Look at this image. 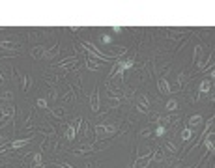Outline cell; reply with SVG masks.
I'll return each instance as SVG.
<instances>
[{
    "label": "cell",
    "instance_id": "cell-1",
    "mask_svg": "<svg viewBox=\"0 0 215 168\" xmlns=\"http://www.w3.org/2000/svg\"><path fill=\"white\" fill-rule=\"evenodd\" d=\"M193 58H195V64H197L198 69H202V67L210 62V56H204V49H202L200 45L195 47V54H193Z\"/></svg>",
    "mask_w": 215,
    "mask_h": 168
},
{
    "label": "cell",
    "instance_id": "cell-2",
    "mask_svg": "<svg viewBox=\"0 0 215 168\" xmlns=\"http://www.w3.org/2000/svg\"><path fill=\"white\" fill-rule=\"evenodd\" d=\"M133 65H135V60H133V58L124 60V62H118V64H114V67H112V71H110V77H114L116 73H118V75H124V71L129 69V67H133Z\"/></svg>",
    "mask_w": 215,
    "mask_h": 168
},
{
    "label": "cell",
    "instance_id": "cell-3",
    "mask_svg": "<svg viewBox=\"0 0 215 168\" xmlns=\"http://www.w3.org/2000/svg\"><path fill=\"white\" fill-rule=\"evenodd\" d=\"M154 153H148V155H142V157H139L135 163H133V166L131 168H148L150 166V163L154 161V157H152Z\"/></svg>",
    "mask_w": 215,
    "mask_h": 168
},
{
    "label": "cell",
    "instance_id": "cell-4",
    "mask_svg": "<svg viewBox=\"0 0 215 168\" xmlns=\"http://www.w3.org/2000/svg\"><path fill=\"white\" fill-rule=\"evenodd\" d=\"M118 131V127L116 125H103V123H97L95 125V135H99V133H105V135H114Z\"/></svg>",
    "mask_w": 215,
    "mask_h": 168
},
{
    "label": "cell",
    "instance_id": "cell-5",
    "mask_svg": "<svg viewBox=\"0 0 215 168\" xmlns=\"http://www.w3.org/2000/svg\"><path fill=\"white\" fill-rule=\"evenodd\" d=\"M137 108L140 110V112H146L148 108H150V99H148V95H139V99H137Z\"/></svg>",
    "mask_w": 215,
    "mask_h": 168
},
{
    "label": "cell",
    "instance_id": "cell-6",
    "mask_svg": "<svg viewBox=\"0 0 215 168\" xmlns=\"http://www.w3.org/2000/svg\"><path fill=\"white\" fill-rule=\"evenodd\" d=\"M13 114H15V108H13V107H6V108H2L0 127H2V125H6V122H7V120H11V118H13Z\"/></svg>",
    "mask_w": 215,
    "mask_h": 168
},
{
    "label": "cell",
    "instance_id": "cell-7",
    "mask_svg": "<svg viewBox=\"0 0 215 168\" xmlns=\"http://www.w3.org/2000/svg\"><path fill=\"white\" fill-rule=\"evenodd\" d=\"M90 108H92V112H97L99 110V94H97V88L92 92V95H90Z\"/></svg>",
    "mask_w": 215,
    "mask_h": 168
},
{
    "label": "cell",
    "instance_id": "cell-8",
    "mask_svg": "<svg viewBox=\"0 0 215 168\" xmlns=\"http://www.w3.org/2000/svg\"><path fill=\"white\" fill-rule=\"evenodd\" d=\"M30 140H32V138H19V140H13V142H11L9 146H6L4 150H19V148H22V146H26ZM4 150H2V151H4Z\"/></svg>",
    "mask_w": 215,
    "mask_h": 168
},
{
    "label": "cell",
    "instance_id": "cell-9",
    "mask_svg": "<svg viewBox=\"0 0 215 168\" xmlns=\"http://www.w3.org/2000/svg\"><path fill=\"white\" fill-rule=\"evenodd\" d=\"M157 88H159V92H161V94H165V95L172 94V90H170V84H169V80H167V79H159V82H157Z\"/></svg>",
    "mask_w": 215,
    "mask_h": 168
},
{
    "label": "cell",
    "instance_id": "cell-10",
    "mask_svg": "<svg viewBox=\"0 0 215 168\" xmlns=\"http://www.w3.org/2000/svg\"><path fill=\"white\" fill-rule=\"evenodd\" d=\"M202 142H204V146H206V150H208V153H213V151H215L213 135H212V137H204V138H202Z\"/></svg>",
    "mask_w": 215,
    "mask_h": 168
},
{
    "label": "cell",
    "instance_id": "cell-11",
    "mask_svg": "<svg viewBox=\"0 0 215 168\" xmlns=\"http://www.w3.org/2000/svg\"><path fill=\"white\" fill-rule=\"evenodd\" d=\"M200 123H202V116L200 114H195V116L189 118V129H197Z\"/></svg>",
    "mask_w": 215,
    "mask_h": 168
},
{
    "label": "cell",
    "instance_id": "cell-12",
    "mask_svg": "<svg viewBox=\"0 0 215 168\" xmlns=\"http://www.w3.org/2000/svg\"><path fill=\"white\" fill-rule=\"evenodd\" d=\"M30 54H32L36 60H39V58H43V56H45V47H34V49L30 50Z\"/></svg>",
    "mask_w": 215,
    "mask_h": 168
},
{
    "label": "cell",
    "instance_id": "cell-13",
    "mask_svg": "<svg viewBox=\"0 0 215 168\" xmlns=\"http://www.w3.org/2000/svg\"><path fill=\"white\" fill-rule=\"evenodd\" d=\"M75 135H77V129H75L73 123H69V127L66 129V138L67 140H75Z\"/></svg>",
    "mask_w": 215,
    "mask_h": 168
},
{
    "label": "cell",
    "instance_id": "cell-14",
    "mask_svg": "<svg viewBox=\"0 0 215 168\" xmlns=\"http://www.w3.org/2000/svg\"><path fill=\"white\" fill-rule=\"evenodd\" d=\"M0 49H6V50H15V49H17V43H15V41H0Z\"/></svg>",
    "mask_w": 215,
    "mask_h": 168
},
{
    "label": "cell",
    "instance_id": "cell-15",
    "mask_svg": "<svg viewBox=\"0 0 215 168\" xmlns=\"http://www.w3.org/2000/svg\"><path fill=\"white\" fill-rule=\"evenodd\" d=\"M198 90H200V94H206V92H210L212 90V80H202L200 82V86H198Z\"/></svg>",
    "mask_w": 215,
    "mask_h": 168
},
{
    "label": "cell",
    "instance_id": "cell-16",
    "mask_svg": "<svg viewBox=\"0 0 215 168\" xmlns=\"http://www.w3.org/2000/svg\"><path fill=\"white\" fill-rule=\"evenodd\" d=\"M191 137H193V129L185 127V129L182 131V140H183V142H187V140H191Z\"/></svg>",
    "mask_w": 215,
    "mask_h": 168
},
{
    "label": "cell",
    "instance_id": "cell-17",
    "mask_svg": "<svg viewBox=\"0 0 215 168\" xmlns=\"http://www.w3.org/2000/svg\"><path fill=\"white\" fill-rule=\"evenodd\" d=\"M165 108H167V110H176V108H178V101H176V99H169L167 105H165Z\"/></svg>",
    "mask_w": 215,
    "mask_h": 168
},
{
    "label": "cell",
    "instance_id": "cell-18",
    "mask_svg": "<svg viewBox=\"0 0 215 168\" xmlns=\"http://www.w3.org/2000/svg\"><path fill=\"white\" fill-rule=\"evenodd\" d=\"M86 67H88V69H92V71H97V69H99V64H97V60H88Z\"/></svg>",
    "mask_w": 215,
    "mask_h": 168
},
{
    "label": "cell",
    "instance_id": "cell-19",
    "mask_svg": "<svg viewBox=\"0 0 215 168\" xmlns=\"http://www.w3.org/2000/svg\"><path fill=\"white\" fill-rule=\"evenodd\" d=\"M21 82H22V90H28V86H32V80L28 77H21Z\"/></svg>",
    "mask_w": 215,
    "mask_h": 168
},
{
    "label": "cell",
    "instance_id": "cell-20",
    "mask_svg": "<svg viewBox=\"0 0 215 168\" xmlns=\"http://www.w3.org/2000/svg\"><path fill=\"white\" fill-rule=\"evenodd\" d=\"M152 157H154V161H163V159H165V153H163L161 150H157V151H154Z\"/></svg>",
    "mask_w": 215,
    "mask_h": 168
},
{
    "label": "cell",
    "instance_id": "cell-21",
    "mask_svg": "<svg viewBox=\"0 0 215 168\" xmlns=\"http://www.w3.org/2000/svg\"><path fill=\"white\" fill-rule=\"evenodd\" d=\"M36 105H37L39 108H47V105H49V103H47V99H43V97H39V99L36 101Z\"/></svg>",
    "mask_w": 215,
    "mask_h": 168
},
{
    "label": "cell",
    "instance_id": "cell-22",
    "mask_svg": "<svg viewBox=\"0 0 215 168\" xmlns=\"http://www.w3.org/2000/svg\"><path fill=\"white\" fill-rule=\"evenodd\" d=\"M165 131H167V129H165V125H159V127L155 129V137H163V135H165Z\"/></svg>",
    "mask_w": 215,
    "mask_h": 168
},
{
    "label": "cell",
    "instance_id": "cell-23",
    "mask_svg": "<svg viewBox=\"0 0 215 168\" xmlns=\"http://www.w3.org/2000/svg\"><path fill=\"white\" fill-rule=\"evenodd\" d=\"M165 146H167V150H169V151H172V153H176V151H178V150H176V146H174L172 142H167Z\"/></svg>",
    "mask_w": 215,
    "mask_h": 168
},
{
    "label": "cell",
    "instance_id": "cell-24",
    "mask_svg": "<svg viewBox=\"0 0 215 168\" xmlns=\"http://www.w3.org/2000/svg\"><path fill=\"white\" fill-rule=\"evenodd\" d=\"M32 161H34V165H37V163H41V153H34V157H32Z\"/></svg>",
    "mask_w": 215,
    "mask_h": 168
},
{
    "label": "cell",
    "instance_id": "cell-25",
    "mask_svg": "<svg viewBox=\"0 0 215 168\" xmlns=\"http://www.w3.org/2000/svg\"><path fill=\"white\" fill-rule=\"evenodd\" d=\"M101 41H103V43H110L112 39H110V36H103V37H101Z\"/></svg>",
    "mask_w": 215,
    "mask_h": 168
},
{
    "label": "cell",
    "instance_id": "cell-26",
    "mask_svg": "<svg viewBox=\"0 0 215 168\" xmlns=\"http://www.w3.org/2000/svg\"><path fill=\"white\" fill-rule=\"evenodd\" d=\"M56 165H58L60 168H73L71 165H67V163H56Z\"/></svg>",
    "mask_w": 215,
    "mask_h": 168
},
{
    "label": "cell",
    "instance_id": "cell-27",
    "mask_svg": "<svg viewBox=\"0 0 215 168\" xmlns=\"http://www.w3.org/2000/svg\"><path fill=\"white\" fill-rule=\"evenodd\" d=\"M112 30H114L116 34H122V28H120V26H112Z\"/></svg>",
    "mask_w": 215,
    "mask_h": 168
},
{
    "label": "cell",
    "instance_id": "cell-28",
    "mask_svg": "<svg viewBox=\"0 0 215 168\" xmlns=\"http://www.w3.org/2000/svg\"><path fill=\"white\" fill-rule=\"evenodd\" d=\"M32 168H45V166H43V163H37V165H32Z\"/></svg>",
    "mask_w": 215,
    "mask_h": 168
}]
</instances>
